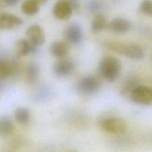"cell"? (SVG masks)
Masks as SVG:
<instances>
[{
	"label": "cell",
	"instance_id": "6da1fadb",
	"mask_svg": "<svg viewBox=\"0 0 152 152\" xmlns=\"http://www.w3.org/2000/svg\"><path fill=\"white\" fill-rule=\"evenodd\" d=\"M99 71L104 80L108 82H113L120 75L121 64L119 60L114 56H105L99 63Z\"/></svg>",
	"mask_w": 152,
	"mask_h": 152
},
{
	"label": "cell",
	"instance_id": "7a4b0ae2",
	"mask_svg": "<svg viewBox=\"0 0 152 152\" xmlns=\"http://www.w3.org/2000/svg\"><path fill=\"white\" fill-rule=\"evenodd\" d=\"M109 50L123 55L131 59L140 60L144 57V51L138 45L126 44L115 41H109L105 43Z\"/></svg>",
	"mask_w": 152,
	"mask_h": 152
},
{
	"label": "cell",
	"instance_id": "3957f363",
	"mask_svg": "<svg viewBox=\"0 0 152 152\" xmlns=\"http://www.w3.org/2000/svg\"><path fill=\"white\" fill-rule=\"evenodd\" d=\"M100 126L106 132L113 134H121L126 130V124L120 118L110 116L101 121Z\"/></svg>",
	"mask_w": 152,
	"mask_h": 152
},
{
	"label": "cell",
	"instance_id": "277c9868",
	"mask_svg": "<svg viewBox=\"0 0 152 152\" xmlns=\"http://www.w3.org/2000/svg\"><path fill=\"white\" fill-rule=\"evenodd\" d=\"M100 81L97 77L88 75L81 78L77 83L76 88L78 92L84 94H91L98 91Z\"/></svg>",
	"mask_w": 152,
	"mask_h": 152
},
{
	"label": "cell",
	"instance_id": "5b68a950",
	"mask_svg": "<svg viewBox=\"0 0 152 152\" xmlns=\"http://www.w3.org/2000/svg\"><path fill=\"white\" fill-rule=\"evenodd\" d=\"M131 100L138 104L152 105V87L146 86H137L131 93Z\"/></svg>",
	"mask_w": 152,
	"mask_h": 152
},
{
	"label": "cell",
	"instance_id": "8992f818",
	"mask_svg": "<svg viewBox=\"0 0 152 152\" xmlns=\"http://www.w3.org/2000/svg\"><path fill=\"white\" fill-rule=\"evenodd\" d=\"M64 37L68 43L78 44L83 38V31L81 27L76 24L72 23L68 25L64 30Z\"/></svg>",
	"mask_w": 152,
	"mask_h": 152
},
{
	"label": "cell",
	"instance_id": "52a82bcc",
	"mask_svg": "<svg viewBox=\"0 0 152 152\" xmlns=\"http://www.w3.org/2000/svg\"><path fill=\"white\" fill-rule=\"evenodd\" d=\"M28 40L33 45L39 46L43 44L45 36L42 28L37 25L33 24L28 27L26 31Z\"/></svg>",
	"mask_w": 152,
	"mask_h": 152
},
{
	"label": "cell",
	"instance_id": "ba28073f",
	"mask_svg": "<svg viewBox=\"0 0 152 152\" xmlns=\"http://www.w3.org/2000/svg\"><path fill=\"white\" fill-rule=\"evenodd\" d=\"M74 68L72 61L69 59L62 58L56 62L53 66V71L55 75L63 77L71 74Z\"/></svg>",
	"mask_w": 152,
	"mask_h": 152
},
{
	"label": "cell",
	"instance_id": "9c48e42d",
	"mask_svg": "<svg viewBox=\"0 0 152 152\" xmlns=\"http://www.w3.org/2000/svg\"><path fill=\"white\" fill-rule=\"evenodd\" d=\"M72 8L65 0H60L55 3L53 8V14L59 20H66L71 15Z\"/></svg>",
	"mask_w": 152,
	"mask_h": 152
},
{
	"label": "cell",
	"instance_id": "30bf717a",
	"mask_svg": "<svg viewBox=\"0 0 152 152\" xmlns=\"http://www.w3.org/2000/svg\"><path fill=\"white\" fill-rule=\"evenodd\" d=\"M22 20L18 17L10 13L0 14V30H10L22 24Z\"/></svg>",
	"mask_w": 152,
	"mask_h": 152
},
{
	"label": "cell",
	"instance_id": "8fae6325",
	"mask_svg": "<svg viewBox=\"0 0 152 152\" xmlns=\"http://www.w3.org/2000/svg\"><path fill=\"white\" fill-rule=\"evenodd\" d=\"M108 28L116 33H124L128 31L130 27V23L123 18H115L113 19L107 25Z\"/></svg>",
	"mask_w": 152,
	"mask_h": 152
},
{
	"label": "cell",
	"instance_id": "7c38bea8",
	"mask_svg": "<svg viewBox=\"0 0 152 152\" xmlns=\"http://www.w3.org/2000/svg\"><path fill=\"white\" fill-rule=\"evenodd\" d=\"M16 53L18 56H24L30 53L37 51V46L32 45L27 39H21L15 43Z\"/></svg>",
	"mask_w": 152,
	"mask_h": 152
},
{
	"label": "cell",
	"instance_id": "4fadbf2b",
	"mask_svg": "<svg viewBox=\"0 0 152 152\" xmlns=\"http://www.w3.org/2000/svg\"><path fill=\"white\" fill-rule=\"evenodd\" d=\"M69 45L66 42L55 41L52 43L50 51L52 55L58 58H64L69 52Z\"/></svg>",
	"mask_w": 152,
	"mask_h": 152
},
{
	"label": "cell",
	"instance_id": "5bb4252c",
	"mask_svg": "<svg viewBox=\"0 0 152 152\" xmlns=\"http://www.w3.org/2000/svg\"><path fill=\"white\" fill-rule=\"evenodd\" d=\"M39 73L37 65L34 62L28 64L26 68L25 77L27 83L33 84L36 81Z\"/></svg>",
	"mask_w": 152,
	"mask_h": 152
},
{
	"label": "cell",
	"instance_id": "9a60e30c",
	"mask_svg": "<svg viewBox=\"0 0 152 152\" xmlns=\"http://www.w3.org/2000/svg\"><path fill=\"white\" fill-rule=\"evenodd\" d=\"M39 10V3L36 0H25L21 5V10L26 15H34Z\"/></svg>",
	"mask_w": 152,
	"mask_h": 152
},
{
	"label": "cell",
	"instance_id": "2e32d148",
	"mask_svg": "<svg viewBox=\"0 0 152 152\" xmlns=\"http://www.w3.org/2000/svg\"><path fill=\"white\" fill-rule=\"evenodd\" d=\"M14 117L18 124L25 125L27 124L30 120V113L29 110L26 107H18L15 111Z\"/></svg>",
	"mask_w": 152,
	"mask_h": 152
},
{
	"label": "cell",
	"instance_id": "e0dca14e",
	"mask_svg": "<svg viewBox=\"0 0 152 152\" xmlns=\"http://www.w3.org/2000/svg\"><path fill=\"white\" fill-rule=\"evenodd\" d=\"M14 130V125L8 116H2L0 118V134L7 136L11 134Z\"/></svg>",
	"mask_w": 152,
	"mask_h": 152
},
{
	"label": "cell",
	"instance_id": "ac0fdd59",
	"mask_svg": "<svg viewBox=\"0 0 152 152\" xmlns=\"http://www.w3.org/2000/svg\"><path fill=\"white\" fill-rule=\"evenodd\" d=\"M106 26L105 17L102 14H97L93 19L91 23V30L98 32L102 30Z\"/></svg>",
	"mask_w": 152,
	"mask_h": 152
},
{
	"label": "cell",
	"instance_id": "d6986e66",
	"mask_svg": "<svg viewBox=\"0 0 152 152\" xmlns=\"http://www.w3.org/2000/svg\"><path fill=\"white\" fill-rule=\"evenodd\" d=\"M138 81L134 77H129L123 83L122 87V93L124 94L129 93V95L132 91L138 85H137Z\"/></svg>",
	"mask_w": 152,
	"mask_h": 152
},
{
	"label": "cell",
	"instance_id": "ffe728a7",
	"mask_svg": "<svg viewBox=\"0 0 152 152\" xmlns=\"http://www.w3.org/2000/svg\"><path fill=\"white\" fill-rule=\"evenodd\" d=\"M11 65L7 61L0 59V79L8 78L12 73Z\"/></svg>",
	"mask_w": 152,
	"mask_h": 152
},
{
	"label": "cell",
	"instance_id": "44dd1931",
	"mask_svg": "<svg viewBox=\"0 0 152 152\" xmlns=\"http://www.w3.org/2000/svg\"><path fill=\"white\" fill-rule=\"evenodd\" d=\"M140 10L144 14L152 17V1L150 0H144L141 2Z\"/></svg>",
	"mask_w": 152,
	"mask_h": 152
},
{
	"label": "cell",
	"instance_id": "7402d4cb",
	"mask_svg": "<svg viewBox=\"0 0 152 152\" xmlns=\"http://www.w3.org/2000/svg\"><path fill=\"white\" fill-rule=\"evenodd\" d=\"M88 8L92 12H97L102 8V4L98 0H91L88 3Z\"/></svg>",
	"mask_w": 152,
	"mask_h": 152
},
{
	"label": "cell",
	"instance_id": "603a6c76",
	"mask_svg": "<svg viewBox=\"0 0 152 152\" xmlns=\"http://www.w3.org/2000/svg\"><path fill=\"white\" fill-rule=\"evenodd\" d=\"M66 1L72 8V9L74 10H77L79 8L80 6V4H79V1L78 0H65Z\"/></svg>",
	"mask_w": 152,
	"mask_h": 152
},
{
	"label": "cell",
	"instance_id": "cb8c5ba5",
	"mask_svg": "<svg viewBox=\"0 0 152 152\" xmlns=\"http://www.w3.org/2000/svg\"><path fill=\"white\" fill-rule=\"evenodd\" d=\"M5 4L9 5H14L18 3L19 0H1Z\"/></svg>",
	"mask_w": 152,
	"mask_h": 152
},
{
	"label": "cell",
	"instance_id": "d4e9b609",
	"mask_svg": "<svg viewBox=\"0 0 152 152\" xmlns=\"http://www.w3.org/2000/svg\"><path fill=\"white\" fill-rule=\"evenodd\" d=\"M71 152H75V151H71Z\"/></svg>",
	"mask_w": 152,
	"mask_h": 152
}]
</instances>
